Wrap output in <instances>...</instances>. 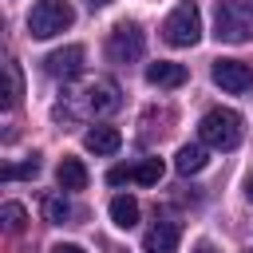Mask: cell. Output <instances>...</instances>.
<instances>
[{
	"instance_id": "obj_1",
	"label": "cell",
	"mask_w": 253,
	"mask_h": 253,
	"mask_svg": "<svg viewBox=\"0 0 253 253\" xmlns=\"http://www.w3.org/2000/svg\"><path fill=\"white\" fill-rule=\"evenodd\" d=\"M241 134H245L241 115L229 111V107H213V111H206L202 123H198L202 146H213V150H233V146L241 142Z\"/></svg>"
},
{
	"instance_id": "obj_2",
	"label": "cell",
	"mask_w": 253,
	"mask_h": 253,
	"mask_svg": "<svg viewBox=\"0 0 253 253\" xmlns=\"http://www.w3.org/2000/svg\"><path fill=\"white\" fill-rule=\"evenodd\" d=\"M213 36L225 43H245L253 36V0H217Z\"/></svg>"
},
{
	"instance_id": "obj_3",
	"label": "cell",
	"mask_w": 253,
	"mask_h": 253,
	"mask_svg": "<svg viewBox=\"0 0 253 253\" xmlns=\"http://www.w3.org/2000/svg\"><path fill=\"white\" fill-rule=\"evenodd\" d=\"M162 40L170 47H194L202 40V12L194 0H178L174 12L162 20Z\"/></svg>"
},
{
	"instance_id": "obj_4",
	"label": "cell",
	"mask_w": 253,
	"mask_h": 253,
	"mask_svg": "<svg viewBox=\"0 0 253 253\" xmlns=\"http://www.w3.org/2000/svg\"><path fill=\"white\" fill-rule=\"evenodd\" d=\"M71 24H75V8L67 0H36L32 12H28V32L36 40H51Z\"/></svg>"
},
{
	"instance_id": "obj_5",
	"label": "cell",
	"mask_w": 253,
	"mask_h": 253,
	"mask_svg": "<svg viewBox=\"0 0 253 253\" xmlns=\"http://www.w3.org/2000/svg\"><path fill=\"white\" fill-rule=\"evenodd\" d=\"M146 51V36L138 24H115V32L107 36V59L111 63H134Z\"/></svg>"
},
{
	"instance_id": "obj_6",
	"label": "cell",
	"mask_w": 253,
	"mask_h": 253,
	"mask_svg": "<svg viewBox=\"0 0 253 253\" xmlns=\"http://www.w3.org/2000/svg\"><path fill=\"white\" fill-rule=\"evenodd\" d=\"M79 99H83V111H91V115H115L123 107V95H119L115 79H95L87 91H79Z\"/></svg>"
},
{
	"instance_id": "obj_7",
	"label": "cell",
	"mask_w": 253,
	"mask_h": 253,
	"mask_svg": "<svg viewBox=\"0 0 253 253\" xmlns=\"http://www.w3.org/2000/svg\"><path fill=\"white\" fill-rule=\"evenodd\" d=\"M210 75H213V83H217L221 91H229V95H241V91L253 87V71H249V63H241V59H217Z\"/></svg>"
},
{
	"instance_id": "obj_8",
	"label": "cell",
	"mask_w": 253,
	"mask_h": 253,
	"mask_svg": "<svg viewBox=\"0 0 253 253\" xmlns=\"http://www.w3.org/2000/svg\"><path fill=\"white\" fill-rule=\"evenodd\" d=\"M83 59H87V51H83L79 43H67V47H55V51L43 59V67H47V75H55V79H75V75L83 71Z\"/></svg>"
},
{
	"instance_id": "obj_9",
	"label": "cell",
	"mask_w": 253,
	"mask_h": 253,
	"mask_svg": "<svg viewBox=\"0 0 253 253\" xmlns=\"http://www.w3.org/2000/svg\"><path fill=\"white\" fill-rule=\"evenodd\" d=\"M178 237H182V229L174 221H154L142 233V253H178Z\"/></svg>"
},
{
	"instance_id": "obj_10",
	"label": "cell",
	"mask_w": 253,
	"mask_h": 253,
	"mask_svg": "<svg viewBox=\"0 0 253 253\" xmlns=\"http://www.w3.org/2000/svg\"><path fill=\"white\" fill-rule=\"evenodd\" d=\"M20 95H24L20 67H16V63H0V111H16Z\"/></svg>"
},
{
	"instance_id": "obj_11",
	"label": "cell",
	"mask_w": 253,
	"mask_h": 253,
	"mask_svg": "<svg viewBox=\"0 0 253 253\" xmlns=\"http://www.w3.org/2000/svg\"><path fill=\"white\" fill-rule=\"evenodd\" d=\"M146 83L150 87H182L186 83V67L182 63H170V59L146 63Z\"/></svg>"
},
{
	"instance_id": "obj_12",
	"label": "cell",
	"mask_w": 253,
	"mask_h": 253,
	"mask_svg": "<svg viewBox=\"0 0 253 253\" xmlns=\"http://www.w3.org/2000/svg\"><path fill=\"white\" fill-rule=\"evenodd\" d=\"M83 146H87L91 154H115V150L123 146V134H119L115 126H91V130L83 134Z\"/></svg>"
},
{
	"instance_id": "obj_13",
	"label": "cell",
	"mask_w": 253,
	"mask_h": 253,
	"mask_svg": "<svg viewBox=\"0 0 253 253\" xmlns=\"http://www.w3.org/2000/svg\"><path fill=\"white\" fill-rule=\"evenodd\" d=\"M206 162H210V150H206L202 142H186V146L174 154V170H178V174H198V170H206Z\"/></svg>"
},
{
	"instance_id": "obj_14",
	"label": "cell",
	"mask_w": 253,
	"mask_h": 253,
	"mask_svg": "<svg viewBox=\"0 0 253 253\" xmlns=\"http://www.w3.org/2000/svg\"><path fill=\"white\" fill-rule=\"evenodd\" d=\"M55 182H59V190H87V166L79 158H63L55 170Z\"/></svg>"
},
{
	"instance_id": "obj_15",
	"label": "cell",
	"mask_w": 253,
	"mask_h": 253,
	"mask_svg": "<svg viewBox=\"0 0 253 253\" xmlns=\"http://www.w3.org/2000/svg\"><path fill=\"white\" fill-rule=\"evenodd\" d=\"M24 229H28V210H24L20 202H0V233L16 237V233H24Z\"/></svg>"
},
{
	"instance_id": "obj_16",
	"label": "cell",
	"mask_w": 253,
	"mask_h": 253,
	"mask_svg": "<svg viewBox=\"0 0 253 253\" xmlns=\"http://www.w3.org/2000/svg\"><path fill=\"white\" fill-rule=\"evenodd\" d=\"M111 221H115L119 229H130V225L138 221V202H134L130 194H115V198H111Z\"/></svg>"
},
{
	"instance_id": "obj_17",
	"label": "cell",
	"mask_w": 253,
	"mask_h": 253,
	"mask_svg": "<svg viewBox=\"0 0 253 253\" xmlns=\"http://www.w3.org/2000/svg\"><path fill=\"white\" fill-rule=\"evenodd\" d=\"M40 174V158H24V162H0V182H12V178H36Z\"/></svg>"
},
{
	"instance_id": "obj_18",
	"label": "cell",
	"mask_w": 253,
	"mask_h": 253,
	"mask_svg": "<svg viewBox=\"0 0 253 253\" xmlns=\"http://www.w3.org/2000/svg\"><path fill=\"white\" fill-rule=\"evenodd\" d=\"M43 217H47L51 225H63V221L71 217V206H67V198H63V194H47V198H43Z\"/></svg>"
},
{
	"instance_id": "obj_19",
	"label": "cell",
	"mask_w": 253,
	"mask_h": 253,
	"mask_svg": "<svg viewBox=\"0 0 253 253\" xmlns=\"http://www.w3.org/2000/svg\"><path fill=\"white\" fill-rule=\"evenodd\" d=\"M158 178H162V162L158 158H142L134 166V182L138 186H158Z\"/></svg>"
},
{
	"instance_id": "obj_20",
	"label": "cell",
	"mask_w": 253,
	"mask_h": 253,
	"mask_svg": "<svg viewBox=\"0 0 253 253\" xmlns=\"http://www.w3.org/2000/svg\"><path fill=\"white\" fill-rule=\"evenodd\" d=\"M107 182H111V186L134 182V166H111V170H107Z\"/></svg>"
},
{
	"instance_id": "obj_21",
	"label": "cell",
	"mask_w": 253,
	"mask_h": 253,
	"mask_svg": "<svg viewBox=\"0 0 253 253\" xmlns=\"http://www.w3.org/2000/svg\"><path fill=\"white\" fill-rule=\"evenodd\" d=\"M51 253H87V249H83V245H71V241H63V245H55Z\"/></svg>"
},
{
	"instance_id": "obj_22",
	"label": "cell",
	"mask_w": 253,
	"mask_h": 253,
	"mask_svg": "<svg viewBox=\"0 0 253 253\" xmlns=\"http://www.w3.org/2000/svg\"><path fill=\"white\" fill-rule=\"evenodd\" d=\"M194 253H221V249H217L213 241H198V245H194Z\"/></svg>"
},
{
	"instance_id": "obj_23",
	"label": "cell",
	"mask_w": 253,
	"mask_h": 253,
	"mask_svg": "<svg viewBox=\"0 0 253 253\" xmlns=\"http://www.w3.org/2000/svg\"><path fill=\"white\" fill-rule=\"evenodd\" d=\"M245 198H249V202H253V174H249V178H245Z\"/></svg>"
},
{
	"instance_id": "obj_24",
	"label": "cell",
	"mask_w": 253,
	"mask_h": 253,
	"mask_svg": "<svg viewBox=\"0 0 253 253\" xmlns=\"http://www.w3.org/2000/svg\"><path fill=\"white\" fill-rule=\"evenodd\" d=\"M87 4H91V8H103V4H111V0H87Z\"/></svg>"
},
{
	"instance_id": "obj_25",
	"label": "cell",
	"mask_w": 253,
	"mask_h": 253,
	"mask_svg": "<svg viewBox=\"0 0 253 253\" xmlns=\"http://www.w3.org/2000/svg\"><path fill=\"white\" fill-rule=\"evenodd\" d=\"M249 253H253V249H249Z\"/></svg>"
}]
</instances>
